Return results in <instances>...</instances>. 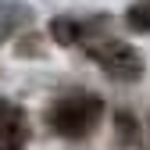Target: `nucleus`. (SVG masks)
<instances>
[{"label": "nucleus", "instance_id": "39448f33", "mask_svg": "<svg viewBox=\"0 0 150 150\" xmlns=\"http://www.w3.org/2000/svg\"><path fill=\"white\" fill-rule=\"evenodd\" d=\"M125 22H129V29H136V32H150V0L132 4L129 14H125Z\"/></svg>", "mask_w": 150, "mask_h": 150}, {"label": "nucleus", "instance_id": "f03ea898", "mask_svg": "<svg viewBox=\"0 0 150 150\" xmlns=\"http://www.w3.org/2000/svg\"><path fill=\"white\" fill-rule=\"evenodd\" d=\"M86 50H89V57L107 75H115V79H139V71H143L139 54L129 43H122V40H100V43H89Z\"/></svg>", "mask_w": 150, "mask_h": 150}, {"label": "nucleus", "instance_id": "7ed1b4c3", "mask_svg": "<svg viewBox=\"0 0 150 150\" xmlns=\"http://www.w3.org/2000/svg\"><path fill=\"white\" fill-rule=\"evenodd\" d=\"M25 136H29V129H25L22 111L11 104H0V150H18L25 143Z\"/></svg>", "mask_w": 150, "mask_h": 150}, {"label": "nucleus", "instance_id": "423d86ee", "mask_svg": "<svg viewBox=\"0 0 150 150\" xmlns=\"http://www.w3.org/2000/svg\"><path fill=\"white\" fill-rule=\"evenodd\" d=\"M118 129H122V139H129V143L136 139V122L129 115H118Z\"/></svg>", "mask_w": 150, "mask_h": 150}, {"label": "nucleus", "instance_id": "f257e3e1", "mask_svg": "<svg viewBox=\"0 0 150 150\" xmlns=\"http://www.w3.org/2000/svg\"><path fill=\"white\" fill-rule=\"evenodd\" d=\"M100 111L104 107H100L97 97H64V100H57L47 111V125L57 136L79 139V136H86L89 129L100 122Z\"/></svg>", "mask_w": 150, "mask_h": 150}, {"label": "nucleus", "instance_id": "20e7f679", "mask_svg": "<svg viewBox=\"0 0 150 150\" xmlns=\"http://www.w3.org/2000/svg\"><path fill=\"white\" fill-rule=\"evenodd\" d=\"M86 32H89V29H86V25H79V22H71V18H54V22H50V36H54L61 47L79 43Z\"/></svg>", "mask_w": 150, "mask_h": 150}]
</instances>
